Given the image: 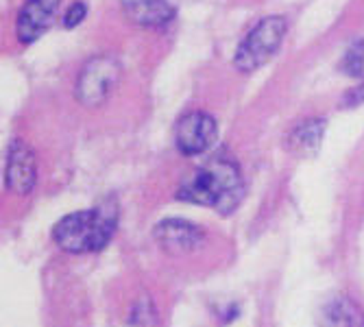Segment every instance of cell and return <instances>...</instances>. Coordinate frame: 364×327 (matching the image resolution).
I'll list each match as a JSON object with an SVG mask.
<instances>
[{
    "mask_svg": "<svg viewBox=\"0 0 364 327\" xmlns=\"http://www.w3.org/2000/svg\"><path fill=\"white\" fill-rule=\"evenodd\" d=\"M118 81H120V63L107 55L94 57L83 65V70L77 79L75 96L85 107H98L107 101Z\"/></svg>",
    "mask_w": 364,
    "mask_h": 327,
    "instance_id": "4",
    "label": "cell"
},
{
    "mask_svg": "<svg viewBox=\"0 0 364 327\" xmlns=\"http://www.w3.org/2000/svg\"><path fill=\"white\" fill-rule=\"evenodd\" d=\"M364 101V83H360V87H355L353 92L347 94V105H355Z\"/></svg>",
    "mask_w": 364,
    "mask_h": 327,
    "instance_id": "15",
    "label": "cell"
},
{
    "mask_svg": "<svg viewBox=\"0 0 364 327\" xmlns=\"http://www.w3.org/2000/svg\"><path fill=\"white\" fill-rule=\"evenodd\" d=\"M323 327H364V312L347 297H332L321 312Z\"/></svg>",
    "mask_w": 364,
    "mask_h": 327,
    "instance_id": "10",
    "label": "cell"
},
{
    "mask_svg": "<svg viewBox=\"0 0 364 327\" xmlns=\"http://www.w3.org/2000/svg\"><path fill=\"white\" fill-rule=\"evenodd\" d=\"M129 327H159V316H157L155 304L149 294H142V297L134 304V308H131Z\"/></svg>",
    "mask_w": 364,
    "mask_h": 327,
    "instance_id": "12",
    "label": "cell"
},
{
    "mask_svg": "<svg viewBox=\"0 0 364 327\" xmlns=\"http://www.w3.org/2000/svg\"><path fill=\"white\" fill-rule=\"evenodd\" d=\"M116 232V210L94 208L63 216L55 229V242L68 253H92L101 251Z\"/></svg>",
    "mask_w": 364,
    "mask_h": 327,
    "instance_id": "2",
    "label": "cell"
},
{
    "mask_svg": "<svg viewBox=\"0 0 364 327\" xmlns=\"http://www.w3.org/2000/svg\"><path fill=\"white\" fill-rule=\"evenodd\" d=\"M157 245L175 255L181 253H190L194 249H198L205 240L203 229H198L196 225L181 220V218H168V220H161L155 232H153Z\"/></svg>",
    "mask_w": 364,
    "mask_h": 327,
    "instance_id": "6",
    "label": "cell"
},
{
    "mask_svg": "<svg viewBox=\"0 0 364 327\" xmlns=\"http://www.w3.org/2000/svg\"><path fill=\"white\" fill-rule=\"evenodd\" d=\"M245 183L234 161L216 157L198 168L177 192L181 201L214 208L216 212L229 214L242 201Z\"/></svg>",
    "mask_w": 364,
    "mask_h": 327,
    "instance_id": "1",
    "label": "cell"
},
{
    "mask_svg": "<svg viewBox=\"0 0 364 327\" xmlns=\"http://www.w3.org/2000/svg\"><path fill=\"white\" fill-rule=\"evenodd\" d=\"M7 188L16 194H28L36 188L38 179V166H36V155H33L31 146L22 140H14L7 153Z\"/></svg>",
    "mask_w": 364,
    "mask_h": 327,
    "instance_id": "8",
    "label": "cell"
},
{
    "mask_svg": "<svg viewBox=\"0 0 364 327\" xmlns=\"http://www.w3.org/2000/svg\"><path fill=\"white\" fill-rule=\"evenodd\" d=\"M288 22L282 16L259 20L240 42L234 55V65L240 73H255L262 68L282 46Z\"/></svg>",
    "mask_w": 364,
    "mask_h": 327,
    "instance_id": "3",
    "label": "cell"
},
{
    "mask_svg": "<svg viewBox=\"0 0 364 327\" xmlns=\"http://www.w3.org/2000/svg\"><path fill=\"white\" fill-rule=\"evenodd\" d=\"M323 134H325V120L321 118L304 120L301 124H296L290 131L288 146L296 155H314L321 146Z\"/></svg>",
    "mask_w": 364,
    "mask_h": 327,
    "instance_id": "11",
    "label": "cell"
},
{
    "mask_svg": "<svg viewBox=\"0 0 364 327\" xmlns=\"http://www.w3.org/2000/svg\"><path fill=\"white\" fill-rule=\"evenodd\" d=\"M124 16L140 26H166L175 18V7L168 0H124Z\"/></svg>",
    "mask_w": 364,
    "mask_h": 327,
    "instance_id": "9",
    "label": "cell"
},
{
    "mask_svg": "<svg viewBox=\"0 0 364 327\" xmlns=\"http://www.w3.org/2000/svg\"><path fill=\"white\" fill-rule=\"evenodd\" d=\"M85 14H87V7L83 3H73L68 7V11L63 14V26L65 28H75L79 26L83 20H85Z\"/></svg>",
    "mask_w": 364,
    "mask_h": 327,
    "instance_id": "14",
    "label": "cell"
},
{
    "mask_svg": "<svg viewBox=\"0 0 364 327\" xmlns=\"http://www.w3.org/2000/svg\"><path fill=\"white\" fill-rule=\"evenodd\" d=\"M61 0H26L16 20V33L22 44L40 40L53 24Z\"/></svg>",
    "mask_w": 364,
    "mask_h": 327,
    "instance_id": "7",
    "label": "cell"
},
{
    "mask_svg": "<svg viewBox=\"0 0 364 327\" xmlns=\"http://www.w3.org/2000/svg\"><path fill=\"white\" fill-rule=\"evenodd\" d=\"M218 134L216 120L205 112L186 114L175 129V144L183 155H198L208 151Z\"/></svg>",
    "mask_w": 364,
    "mask_h": 327,
    "instance_id": "5",
    "label": "cell"
},
{
    "mask_svg": "<svg viewBox=\"0 0 364 327\" xmlns=\"http://www.w3.org/2000/svg\"><path fill=\"white\" fill-rule=\"evenodd\" d=\"M341 68L345 75L358 79L360 83H364V40L355 42L343 57Z\"/></svg>",
    "mask_w": 364,
    "mask_h": 327,
    "instance_id": "13",
    "label": "cell"
}]
</instances>
